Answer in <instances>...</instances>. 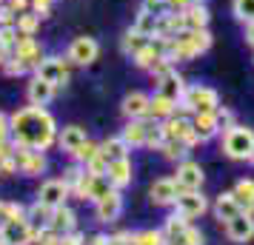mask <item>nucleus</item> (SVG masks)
Masks as SVG:
<instances>
[{"mask_svg":"<svg viewBox=\"0 0 254 245\" xmlns=\"http://www.w3.org/2000/svg\"><path fill=\"white\" fill-rule=\"evenodd\" d=\"M172 114H177V103L154 92V97L149 100V114H146V117H149V120H157V123H163V120H169Z\"/></svg>","mask_w":254,"mask_h":245,"instance_id":"22","label":"nucleus"},{"mask_svg":"<svg viewBox=\"0 0 254 245\" xmlns=\"http://www.w3.org/2000/svg\"><path fill=\"white\" fill-rule=\"evenodd\" d=\"M231 14L240 23H252L254 20V0H231Z\"/></svg>","mask_w":254,"mask_h":245,"instance_id":"36","label":"nucleus"},{"mask_svg":"<svg viewBox=\"0 0 254 245\" xmlns=\"http://www.w3.org/2000/svg\"><path fill=\"white\" fill-rule=\"evenodd\" d=\"M109 191H115V186H112L109 174H92V183H89V194H86V199L97 202V199H103Z\"/></svg>","mask_w":254,"mask_h":245,"instance_id":"31","label":"nucleus"},{"mask_svg":"<svg viewBox=\"0 0 254 245\" xmlns=\"http://www.w3.org/2000/svg\"><path fill=\"white\" fill-rule=\"evenodd\" d=\"M55 94H58V86H52L49 80L37 77V74L26 86V100H29V105H49L55 100Z\"/></svg>","mask_w":254,"mask_h":245,"instance_id":"14","label":"nucleus"},{"mask_svg":"<svg viewBox=\"0 0 254 245\" xmlns=\"http://www.w3.org/2000/svg\"><path fill=\"white\" fill-rule=\"evenodd\" d=\"M160 151H163V157L166 160H172V163H183V160H189V146H186L183 140H166L160 146Z\"/></svg>","mask_w":254,"mask_h":245,"instance_id":"32","label":"nucleus"},{"mask_svg":"<svg viewBox=\"0 0 254 245\" xmlns=\"http://www.w3.org/2000/svg\"><path fill=\"white\" fill-rule=\"evenodd\" d=\"M220 108V94L211 89V86H203V83H197V86H189L186 94L180 97V103H177V114H186L191 117L197 111H217Z\"/></svg>","mask_w":254,"mask_h":245,"instance_id":"3","label":"nucleus"},{"mask_svg":"<svg viewBox=\"0 0 254 245\" xmlns=\"http://www.w3.org/2000/svg\"><path fill=\"white\" fill-rule=\"evenodd\" d=\"M146 129H149V120H146V117H140V120H128L126 129L120 131V137H123L131 148H140V146H146Z\"/></svg>","mask_w":254,"mask_h":245,"instance_id":"23","label":"nucleus"},{"mask_svg":"<svg viewBox=\"0 0 254 245\" xmlns=\"http://www.w3.org/2000/svg\"><path fill=\"white\" fill-rule=\"evenodd\" d=\"M180 194H183V191L174 183V177H160V180H154L151 188H149V197H151L154 205H174Z\"/></svg>","mask_w":254,"mask_h":245,"instance_id":"11","label":"nucleus"},{"mask_svg":"<svg viewBox=\"0 0 254 245\" xmlns=\"http://www.w3.org/2000/svg\"><path fill=\"white\" fill-rule=\"evenodd\" d=\"M69 194L71 191L63 180H46V183L40 186V191H37V199H40L43 205H49V208H60V205H66V197H69Z\"/></svg>","mask_w":254,"mask_h":245,"instance_id":"13","label":"nucleus"},{"mask_svg":"<svg viewBox=\"0 0 254 245\" xmlns=\"http://www.w3.org/2000/svg\"><path fill=\"white\" fill-rule=\"evenodd\" d=\"M149 40H151V37L140 35L137 29H128L126 35L120 37V51H123L126 57H134V54H140L143 49L149 46Z\"/></svg>","mask_w":254,"mask_h":245,"instance_id":"24","label":"nucleus"},{"mask_svg":"<svg viewBox=\"0 0 254 245\" xmlns=\"http://www.w3.org/2000/svg\"><path fill=\"white\" fill-rule=\"evenodd\" d=\"M6 57H9V49H6V46H3V43H0V66L6 63Z\"/></svg>","mask_w":254,"mask_h":245,"instance_id":"51","label":"nucleus"},{"mask_svg":"<svg viewBox=\"0 0 254 245\" xmlns=\"http://www.w3.org/2000/svg\"><path fill=\"white\" fill-rule=\"evenodd\" d=\"M0 240L3 245H29L35 240V228L29 220H6L0 225Z\"/></svg>","mask_w":254,"mask_h":245,"instance_id":"9","label":"nucleus"},{"mask_svg":"<svg viewBox=\"0 0 254 245\" xmlns=\"http://www.w3.org/2000/svg\"><path fill=\"white\" fill-rule=\"evenodd\" d=\"M86 140H89V137H86V129H80V126H63V129L58 131V146L66 154H74Z\"/></svg>","mask_w":254,"mask_h":245,"instance_id":"20","label":"nucleus"},{"mask_svg":"<svg viewBox=\"0 0 254 245\" xmlns=\"http://www.w3.org/2000/svg\"><path fill=\"white\" fill-rule=\"evenodd\" d=\"M203 165L194 163V160H183L177 163V174H174V183L180 186V191H200L203 188Z\"/></svg>","mask_w":254,"mask_h":245,"instance_id":"10","label":"nucleus"},{"mask_svg":"<svg viewBox=\"0 0 254 245\" xmlns=\"http://www.w3.org/2000/svg\"><path fill=\"white\" fill-rule=\"evenodd\" d=\"M40 20H43V17L29 9V12L17 14V23H14V26H17V32H20V35H32V37H35L37 29H40Z\"/></svg>","mask_w":254,"mask_h":245,"instance_id":"33","label":"nucleus"},{"mask_svg":"<svg viewBox=\"0 0 254 245\" xmlns=\"http://www.w3.org/2000/svg\"><path fill=\"white\" fill-rule=\"evenodd\" d=\"M106 174H109V180H112V186H115V188L131 186V174H134V168H131V160H128V157H123V160H112Z\"/></svg>","mask_w":254,"mask_h":245,"instance_id":"21","label":"nucleus"},{"mask_svg":"<svg viewBox=\"0 0 254 245\" xmlns=\"http://www.w3.org/2000/svg\"><path fill=\"white\" fill-rule=\"evenodd\" d=\"M246 43L254 49V20L252 23H246Z\"/></svg>","mask_w":254,"mask_h":245,"instance_id":"50","label":"nucleus"},{"mask_svg":"<svg viewBox=\"0 0 254 245\" xmlns=\"http://www.w3.org/2000/svg\"><path fill=\"white\" fill-rule=\"evenodd\" d=\"M12 126V148H35L46 151L58 143V123L46 111V105H26L9 117Z\"/></svg>","mask_w":254,"mask_h":245,"instance_id":"1","label":"nucleus"},{"mask_svg":"<svg viewBox=\"0 0 254 245\" xmlns=\"http://www.w3.org/2000/svg\"><path fill=\"white\" fill-rule=\"evenodd\" d=\"M186 228H189V220H186L183 214H177V211H174L172 217L166 220V225H163V234H166V240H177Z\"/></svg>","mask_w":254,"mask_h":245,"instance_id":"34","label":"nucleus"},{"mask_svg":"<svg viewBox=\"0 0 254 245\" xmlns=\"http://www.w3.org/2000/svg\"><path fill=\"white\" fill-rule=\"evenodd\" d=\"M97 151H100V146H97V143H92V140H86V143L80 146V148H77V151L71 154V157H74V163L89 165V163H92V157H94Z\"/></svg>","mask_w":254,"mask_h":245,"instance_id":"38","label":"nucleus"},{"mask_svg":"<svg viewBox=\"0 0 254 245\" xmlns=\"http://www.w3.org/2000/svg\"><path fill=\"white\" fill-rule=\"evenodd\" d=\"M174 208H177V214H183L186 220H194V217H203L206 214L208 199L200 191H183L177 197V202H174Z\"/></svg>","mask_w":254,"mask_h":245,"instance_id":"12","label":"nucleus"},{"mask_svg":"<svg viewBox=\"0 0 254 245\" xmlns=\"http://www.w3.org/2000/svg\"><path fill=\"white\" fill-rule=\"evenodd\" d=\"M52 214H55V208H49V205H43L40 199H37L35 205H29V225L37 231H46L49 225H52Z\"/></svg>","mask_w":254,"mask_h":245,"instance_id":"28","label":"nucleus"},{"mask_svg":"<svg viewBox=\"0 0 254 245\" xmlns=\"http://www.w3.org/2000/svg\"><path fill=\"white\" fill-rule=\"evenodd\" d=\"M0 243H3V240H0Z\"/></svg>","mask_w":254,"mask_h":245,"instance_id":"54","label":"nucleus"},{"mask_svg":"<svg viewBox=\"0 0 254 245\" xmlns=\"http://www.w3.org/2000/svg\"><path fill=\"white\" fill-rule=\"evenodd\" d=\"M131 29H137L140 35H146V37H154V35H157V17L149 14V12H140L137 17H134Z\"/></svg>","mask_w":254,"mask_h":245,"instance_id":"35","label":"nucleus"},{"mask_svg":"<svg viewBox=\"0 0 254 245\" xmlns=\"http://www.w3.org/2000/svg\"><path fill=\"white\" fill-rule=\"evenodd\" d=\"M109 163H112V160H109L103 151H97L92 157V163L86 165V171H89V174H106V171H109Z\"/></svg>","mask_w":254,"mask_h":245,"instance_id":"42","label":"nucleus"},{"mask_svg":"<svg viewBox=\"0 0 254 245\" xmlns=\"http://www.w3.org/2000/svg\"><path fill=\"white\" fill-rule=\"evenodd\" d=\"M17 40H20V32H17V26H0V43L9 49V54H12V49L17 46Z\"/></svg>","mask_w":254,"mask_h":245,"instance_id":"41","label":"nucleus"},{"mask_svg":"<svg viewBox=\"0 0 254 245\" xmlns=\"http://www.w3.org/2000/svg\"><path fill=\"white\" fill-rule=\"evenodd\" d=\"M0 69H3V74H6V77H20V74H26V71H29L23 66V60H17L14 54H9V57H6V63H3Z\"/></svg>","mask_w":254,"mask_h":245,"instance_id":"40","label":"nucleus"},{"mask_svg":"<svg viewBox=\"0 0 254 245\" xmlns=\"http://www.w3.org/2000/svg\"><path fill=\"white\" fill-rule=\"evenodd\" d=\"M214 43V37L208 29H183L177 37L169 40V51L166 57L172 63H186V60H194L200 54H206Z\"/></svg>","mask_w":254,"mask_h":245,"instance_id":"2","label":"nucleus"},{"mask_svg":"<svg viewBox=\"0 0 254 245\" xmlns=\"http://www.w3.org/2000/svg\"><path fill=\"white\" fill-rule=\"evenodd\" d=\"M6 6H9L14 14H23V12L32 9V0H6Z\"/></svg>","mask_w":254,"mask_h":245,"instance_id":"47","label":"nucleus"},{"mask_svg":"<svg viewBox=\"0 0 254 245\" xmlns=\"http://www.w3.org/2000/svg\"><path fill=\"white\" fill-rule=\"evenodd\" d=\"M154 86H157L154 92L163 94V97H169V100H174V103H180V97H183L186 89H189V86H186V80L177 74V69L169 71V74H163L160 80H154Z\"/></svg>","mask_w":254,"mask_h":245,"instance_id":"17","label":"nucleus"},{"mask_svg":"<svg viewBox=\"0 0 254 245\" xmlns=\"http://www.w3.org/2000/svg\"><path fill=\"white\" fill-rule=\"evenodd\" d=\"M120 211H123L120 188L109 191L103 199H97V202H94V214H97V220H100V222H115L117 217H120Z\"/></svg>","mask_w":254,"mask_h":245,"instance_id":"15","label":"nucleus"},{"mask_svg":"<svg viewBox=\"0 0 254 245\" xmlns=\"http://www.w3.org/2000/svg\"><path fill=\"white\" fill-rule=\"evenodd\" d=\"M208 20H211V14H208L206 3L183 9V26L186 29H208Z\"/></svg>","mask_w":254,"mask_h":245,"instance_id":"29","label":"nucleus"},{"mask_svg":"<svg viewBox=\"0 0 254 245\" xmlns=\"http://www.w3.org/2000/svg\"><path fill=\"white\" fill-rule=\"evenodd\" d=\"M12 146V126H9V114L0 111V151H6Z\"/></svg>","mask_w":254,"mask_h":245,"instance_id":"43","label":"nucleus"},{"mask_svg":"<svg viewBox=\"0 0 254 245\" xmlns=\"http://www.w3.org/2000/svg\"><path fill=\"white\" fill-rule=\"evenodd\" d=\"M200 3H206V0H169L172 12H183V9H189V6H200Z\"/></svg>","mask_w":254,"mask_h":245,"instance_id":"48","label":"nucleus"},{"mask_svg":"<svg viewBox=\"0 0 254 245\" xmlns=\"http://www.w3.org/2000/svg\"><path fill=\"white\" fill-rule=\"evenodd\" d=\"M66 57H69L71 66H92L94 60L100 57V43L89 35L74 37L69 43V49H66Z\"/></svg>","mask_w":254,"mask_h":245,"instance_id":"5","label":"nucleus"},{"mask_svg":"<svg viewBox=\"0 0 254 245\" xmlns=\"http://www.w3.org/2000/svg\"><path fill=\"white\" fill-rule=\"evenodd\" d=\"M6 222V202H0V225Z\"/></svg>","mask_w":254,"mask_h":245,"instance_id":"52","label":"nucleus"},{"mask_svg":"<svg viewBox=\"0 0 254 245\" xmlns=\"http://www.w3.org/2000/svg\"><path fill=\"white\" fill-rule=\"evenodd\" d=\"M60 245H83V237L80 234H63V237H60Z\"/></svg>","mask_w":254,"mask_h":245,"instance_id":"49","label":"nucleus"},{"mask_svg":"<svg viewBox=\"0 0 254 245\" xmlns=\"http://www.w3.org/2000/svg\"><path fill=\"white\" fill-rule=\"evenodd\" d=\"M231 194H234V199H237L240 211L254 214V180H237V186H234Z\"/></svg>","mask_w":254,"mask_h":245,"instance_id":"26","label":"nucleus"},{"mask_svg":"<svg viewBox=\"0 0 254 245\" xmlns=\"http://www.w3.org/2000/svg\"><path fill=\"white\" fill-rule=\"evenodd\" d=\"M191 126H194L200 143H206V140H211V137L220 134L217 114H214V111H197V114H191Z\"/></svg>","mask_w":254,"mask_h":245,"instance_id":"19","label":"nucleus"},{"mask_svg":"<svg viewBox=\"0 0 254 245\" xmlns=\"http://www.w3.org/2000/svg\"><path fill=\"white\" fill-rule=\"evenodd\" d=\"M14 23H17V14L3 3V6H0V26H14Z\"/></svg>","mask_w":254,"mask_h":245,"instance_id":"46","label":"nucleus"},{"mask_svg":"<svg viewBox=\"0 0 254 245\" xmlns=\"http://www.w3.org/2000/svg\"><path fill=\"white\" fill-rule=\"evenodd\" d=\"M55 3H58V0H32V12H37L40 17H49V12H52Z\"/></svg>","mask_w":254,"mask_h":245,"instance_id":"45","label":"nucleus"},{"mask_svg":"<svg viewBox=\"0 0 254 245\" xmlns=\"http://www.w3.org/2000/svg\"><path fill=\"white\" fill-rule=\"evenodd\" d=\"M12 54L17 60H23V66L29 71H37V66L43 63V57H46V51H43V46L37 43L32 35H20V40H17V46L12 49Z\"/></svg>","mask_w":254,"mask_h":245,"instance_id":"7","label":"nucleus"},{"mask_svg":"<svg viewBox=\"0 0 254 245\" xmlns=\"http://www.w3.org/2000/svg\"><path fill=\"white\" fill-rule=\"evenodd\" d=\"M69 57H60V54H46L43 57V63L37 66V77H43V80H49L52 86H58V89H63L66 83H69Z\"/></svg>","mask_w":254,"mask_h":245,"instance_id":"6","label":"nucleus"},{"mask_svg":"<svg viewBox=\"0 0 254 245\" xmlns=\"http://www.w3.org/2000/svg\"><path fill=\"white\" fill-rule=\"evenodd\" d=\"M214 114H217V126H220V134H223V131L226 129H231V126H234V114H231L229 108H223V105H220L217 111H214Z\"/></svg>","mask_w":254,"mask_h":245,"instance_id":"44","label":"nucleus"},{"mask_svg":"<svg viewBox=\"0 0 254 245\" xmlns=\"http://www.w3.org/2000/svg\"><path fill=\"white\" fill-rule=\"evenodd\" d=\"M0 245H3V243H0Z\"/></svg>","mask_w":254,"mask_h":245,"instance_id":"55","label":"nucleus"},{"mask_svg":"<svg viewBox=\"0 0 254 245\" xmlns=\"http://www.w3.org/2000/svg\"><path fill=\"white\" fill-rule=\"evenodd\" d=\"M140 12H149L160 20V17H166V14L172 12V6H169V0H143L140 3Z\"/></svg>","mask_w":254,"mask_h":245,"instance_id":"37","label":"nucleus"},{"mask_svg":"<svg viewBox=\"0 0 254 245\" xmlns=\"http://www.w3.org/2000/svg\"><path fill=\"white\" fill-rule=\"evenodd\" d=\"M223 151L231 160H252L254 154V129L249 126H231L223 131Z\"/></svg>","mask_w":254,"mask_h":245,"instance_id":"4","label":"nucleus"},{"mask_svg":"<svg viewBox=\"0 0 254 245\" xmlns=\"http://www.w3.org/2000/svg\"><path fill=\"white\" fill-rule=\"evenodd\" d=\"M252 163H254V154H252Z\"/></svg>","mask_w":254,"mask_h":245,"instance_id":"53","label":"nucleus"},{"mask_svg":"<svg viewBox=\"0 0 254 245\" xmlns=\"http://www.w3.org/2000/svg\"><path fill=\"white\" fill-rule=\"evenodd\" d=\"M226 234H229L231 243H249L254 237V217L246 214V211H240L234 220L226 222Z\"/></svg>","mask_w":254,"mask_h":245,"instance_id":"16","label":"nucleus"},{"mask_svg":"<svg viewBox=\"0 0 254 245\" xmlns=\"http://www.w3.org/2000/svg\"><path fill=\"white\" fill-rule=\"evenodd\" d=\"M240 214V205H237V199H234V194H220L217 199H214V217H217L220 222H229L234 220Z\"/></svg>","mask_w":254,"mask_h":245,"instance_id":"27","label":"nucleus"},{"mask_svg":"<svg viewBox=\"0 0 254 245\" xmlns=\"http://www.w3.org/2000/svg\"><path fill=\"white\" fill-rule=\"evenodd\" d=\"M49 228L58 234V237L71 234V231H74V211H71L69 205H60V208H55V214H52V225H49Z\"/></svg>","mask_w":254,"mask_h":245,"instance_id":"25","label":"nucleus"},{"mask_svg":"<svg viewBox=\"0 0 254 245\" xmlns=\"http://www.w3.org/2000/svg\"><path fill=\"white\" fill-rule=\"evenodd\" d=\"M149 94L146 92H128L126 97H123V103H120V108H123V114L128 117V120H140V117L149 114Z\"/></svg>","mask_w":254,"mask_h":245,"instance_id":"18","label":"nucleus"},{"mask_svg":"<svg viewBox=\"0 0 254 245\" xmlns=\"http://www.w3.org/2000/svg\"><path fill=\"white\" fill-rule=\"evenodd\" d=\"M14 163H17V171L23 177H40L46 171V154L35 151V148H14Z\"/></svg>","mask_w":254,"mask_h":245,"instance_id":"8","label":"nucleus"},{"mask_svg":"<svg viewBox=\"0 0 254 245\" xmlns=\"http://www.w3.org/2000/svg\"><path fill=\"white\" fill-rule=\"evenodd\" d=\"M134 245H166V234L163 231H140V234H134Z\"/></svg>","mask_w":254,"mask_h":245,"instance_id":"39","label":"nucleus"},{"mask_svg":"<svg viewBox=\"0 0 254 245\" xmlns=\"http://www.w3.org/2000/svg\"><path fill=\"white\" fill-rule=\"evenodd\" d=\"M100 151L109 157V160H123V157H128V151H131V146H128L120 134L117 137H109V140L100 143Z\"/></svg>","mask_w":254,"mask_h":245,"instance_id":"30","label":"nucleus"}]
</instances>
